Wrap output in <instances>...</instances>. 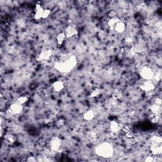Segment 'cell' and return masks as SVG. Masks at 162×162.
<instances>
[{
	"mask_svg": "<svg viewBox=\"0 0 162 162\" xmlns=\"http://www.w3.org/2000/svg\"><path fill=\"white\" fill-rule=\"evenodd\" d=\"M151 144H161L162 142V139L161 137L155 136H153L151 138Z\"/></svg>",
	"mask_w": 162,
	"mask_h": 162,
	"instance_id": "cell-19",
	"label": "cell"
},
{
	"mask_svg": "<svg viewBox=\"0 0 162 162\" xmlns=\"http://www.w3.org/2000/svg\"><path fill=\"white\" fill-rule=\"evenodd\" d=\"M61 146V140L58 137H53L49 142V149L52 152H58Z\"/></svg>",
	"mask_w": 162,
	"mask_h": 162,
	"instance_id": "cell-4",
	"label": "cell"
},
{
	"mask_svg": "<svg viewBox=\"0 0 162 162\" xmlns=\"http://www.w3.org/2000/svg\"><path fill=\"white\" fill-rule=\"evenodd\" d=\"M51 10L49 9H44L43 15V19H46L49 16L50 14H51Z\"/></svg>",
	"mask_w": 162,
	"mask_h": 162,
	"instance_id": "cell-24",
	"label": "cell"
},
{
	"mask_svg": "<svg viewBox=\"0 0 162 162\" xmlns=\"http://www.w3.org/2000/svg\"><path fill=\"white\" fill-rule=\"evenodd\" d=\"M139 87L142 91L146 92V93H149V92L154 91L155 85L151 80H146L144 82H142Z\"/></svg>",
	"mask_w": 162,
	"mask_h": 162,
	"instance_id": "cell-7",
	"label": "cell"
},
{
	"mask_svg": "<svg viewBox=\"0 0 162 162\" xmlns=\"http://www.w3.org/2000/svg\"><path fill=\"white\" fill-rule=\"evenodd\" d=\"M117 15V13L114 10H111L110 11V12L108 13V16H110V18H116Z\"/></svg>",
	"mask_w": 162,
	"mask_h": 162,
	"instance_id": "cell-25",
	"label": "cell"
},
{
	"mask_svg": "<svg viewBox=\"0 0 162 162\" xmlns=\"http://www.w3.org/2000/svg\"><path fill=\"white\" fill-rule=\"evenodd\" d=\"M125 25L124 22H122L121 20H120L118 23H117L115 29H114V30H115V32L119 33V34H122V33L125 31Z\"/></svg>",
	"mask_w": 162,
	"mask_h": 162,
	"instance_id": "cell-14",
	"label": "cell"
},
{
	"mask_svg": "<svg viewBox=\"0 0 162 162\" xmlns=\"http://www.w3.org/2000/svg\"><path fill=\"white\" fill-rule=\"evenodd\" d=\"M100 93H101V90L98 88H96L91 92L90 94H89V97H91V98H95V97H98L100 95Z\"/></svg>",
	"mask_w": 162,
	"mask_h": 162,
	"instance_id": "cell-21",
	"label": "cell"
},
{
	"mask_svg": "<svg viewBox=\"0 0 162 162\" xmlns=\"http://www.w3.org/2000/svg\"><path fill=\"white\" fill-rule=\"evenodd\" d=\"M65 88V84H64L63 82L60 80L56 81L53 82L51 85V89L55 93H60Z\"/></svg>",
	"mask_w": 162,
	"mask_h": 162,
	"instance_id": "cell-10",
	"label": "cell"
},
{
	"mask_svg": "<svg viewBox=\"0 0 162 162\" xmlns=\"http://www.w3.org/2000/svg\"><path fill=\"white\" fill-rule=\"evenodd\" d=\"M5 141L8 144H13L15 142L16 138L12 134H7L5 136Z\"/></svg>",
	"mask_w": 162,
	"mask_h": 162,
	"instance_id": "cell-16",
	"label": "cell"
},
{
	"mask_svg": "<svg viewBox=\"0 0 162 162\" xmlns=\"http://www.w3.org/2000/svg\"><path fill=\"white\" fill-rule=\"evenodd\" d=\"M109 129L113 134L118 133L120 130V125L119 123L116 121H111L109 125Z\"/></svg>",
	"mask_w": 162,
	"mask_h": 162,
	"instance_id": "cell-11",
	"label": "cell"
},
{
	"mask_svg": "<svg viewBox=\"0 0 162 162\" xmlns=\"http://www.w3.org/2000/svg\"><path fill=\"white\" fill-rule=\"evenodd\" d=\"M94 117H95L94 111L92 110H89L84 113L83 119L86 121H90L94 118Z\"/></svg>",
	"mask_w": 162,
	"mask_h": 162,
	"instance_id": "cell-13",
	"label": "cell"
},
{
	"mask_svg": "<svg viewBox=\"0 0 162 162\" xmlns=\"http://www.w3.org/2000/svg\"><path fill=\"white\" fill-rule=\"evenodd\" d=\"M66 36L64 32H60L58 34L57 36V44H58L59 46L62 45L63 44L64 41H65L66 40Z\"/></svg>",
	"mask_w": 162,
	"mask_h": 162,
	"instance_id": "cell-18",
	"label": "cell"
},
{
	"mask_svg": "<svg viewBox=\"0 0 162 162\" xmlns=\"http://www.w3.org/2000/svg\"><path fill=\"white\" fill-rule=\"evenodd\" d=\"M52 54L53 52L51 49L43 50L38 55L37 60L40 61H42V62H45V61H48L50 59Z\"/></svg>",
	"mask_w": 162,
	"mask_h": 162,
	"instance_id": "cell-6",
	"label": "cell"
},
{
	"mask_svg": "<svg viewBox=\"0 0 162 162\" xmlns=\"http://www.w3.org/2000/svg\"><path fill=\"white\" fill-rule=\"evenodd\" d=\"M155 104L161 106V98H159V97H158L157 99H156Z\"/></svg>",
	"mask_w": 162,
	"mask_h": 162,
	"instance_id": "cell-28",
	"label": "cell"
},
{
	"mask_svg": "<svg viewBox=\"0 0 162 162\" xmlns=\"http://www.w3.org/2000/svg\"><path fill=\"white\" fill-rule=\"evenodd\" d=\"M151 152L153 155H159L162 153V147L160 144H151L150 147Z\"/></svg>",
	"mask_w": 162,
	"mask_h": 162,
	"instance_id": "cell-12",
	"label": "cell"
},
{
	"mask_svg": "<svg viewBox=\"0 0 162 162\" xmlns=\"http://www.w3.org/2000/svg\"><path fill=\"white\" fill-rule=\"evenodd\" d=\"M29 100V97L26 96H21L20 97H18L17 99L15 100V102L18 103V104L20 105H24L25 103H27Z\"/></svg>",
	"mask_w": 162,
	"mask_h": 162,
	"instance_id": "cell-20",
	"label": "cell"
},
{
	"mask_svg": "<svg viewBox=\"0 0 162 162\" xmlns=\"http://www.w3.org/2000/svg\"><path fill=\"white\" fill-rule=\"evenodd\" d=\"M149 120L153 124H156L159 121V116L158 115H155V114L151 113L149 115Z\"/></svg>",
	"mask_w": 162,
	"mask_h": 162,
	"instance_id": "cell-22",
	"label": "cell"
},
{
	"mask_svg": "<svg viewBox=\"0 0 162 162\" xmlns=\"http://www.w3.org/2000/svg\"><path fill=\"white\" fill-rule=\"evenodd\" d=\"M63 32L65 33L67 39L71 38L74 37V36L77 35L78 34L77 30L75 29L74 27L72 26H68L65 29V31Z\"/></svg>",
	"mask_w": 162,
	"mask_h": 162,
	"instance_id": "cell-9",
	"label": "cell"
},
{
	"mask_svg": "<svg viewBox=\"0 0 162 162\" xmlns=\"http://www.w3.org/2000/svg\"><path fill=\"white\" fill-rule=\"evenodd\" d=\"M120 20H121L117 17L110 18L108 22V26L109 28H110L111 30H114V29H115V27L116 26V25Z\"/></svg>",
	"mask_w": 162,
	"mask_h": 162,
	"instance_id": "cell-17",
	"label": "cell"
},
{
	"mask_svg": "<svg viewBox=\"0 0 162 162\" xmlns=\"http://www.w3.org/2000/svg\"><path fill=\"white\" fill-rule=\"evenodd\" d=\"M146 162H153V161H155V157H153V156H148V157L146 158L144 160Z\"/></svg>",
	"mask_w": 162,
	"mask_h": 162,
	"instance_id": "cell-26",
	"label": "cell"
},
{
	"mask_svg": "<svg viewBox=\"0 0 162 162\" xmlns=\"http://www.w3.org/2000/svg\"><path fill=\"white\" fill-rule=\"evenodd\" d=\"M95 153L100 157L109 158L114 154V148L113 145L107 142H101L97 145L94 149Z\"/></svg>",
	"mask_w": 162,
	"mask_h": 162,
	"instance_id": "cell-2",
	"label": "cell"
},
{
	"mask_svg": "<svg viewBox=\"0 0 162 162\" xmlns=\"http://www.w3.org/2000/svg\"><path fill=\"white\" fill-rule=\"evenodd\" d=\"M139 74L140 76L146 80H151L155 77V73L149 67L144 66L139 70Z\"/></svg>",
	"mask_w": 162,
	"mask_h": 162,
	"instance_id": "cell-3",
	"label": "cell"
},
{
	"mask_svg": "<svg viewBox=\"0 0 162 162\" xmlns=\"http://www.w3.org/2000/svg\"><path fill=\"white\" fill-rule=\"evenodd\" d=\"M77 64L76 57L74 55L70 56L63 61H58L54 63V68L60 73H68L71 72Z\"/></svg>",
	"mask_w": 162,
	"mask_h": 162,
	"instance_id": "cell-1",
	"label": "cell"
},
{
	"mask_svg": "<svg viewBox=\"0 0 162 162\" xmlns=\"http://www.w3.org/2000/svg\"><path fill=\"white\" fill-rule=\"evenodd\" d=\"M137 8H138V10L139 11H141V12H144V11L146 10L147 6H146V3H141L139 4L138 5Z\"/></svg>",
	"mask_w": 162,
	"mask_h": 162,
	"instance_id": "cell-23",
	"label": "cell"
},
{
	"mask_svg": "<svg viewBox=\"0 0 162 162\" xmlns=\"http://www.w3.org/2000/svg\"><path fill=\"white\" fill-rule=\"evenodd\" d=\"M149 110L151 113L159 115V114H160L161 112V106L156 105L154 103V104L151 106Z\"/></svg>",
	"mask_w": 162,
	"mask_h": 162,
	"instance_id": "cell-15",
	"label": "cell"
},
{
	"mask_svg": "<svg viewBox=\"0 0 162 162\" xmlns=\"http://www.w3.org/2000/svg\"><path fill=\"white\" fill-rule=\"evenodd\" d=\"M27 161H29V162H35L37 161L35 157H32V156H30V157H28L27 159L26 160Z\"/></svg>",
	"mask_w": 162,
	"mask_h": 162,
	"instance_id": "cell-27",
	"label": "cell"
},
{
	"mask_svg": "<svg viewBox=\"0 0 162 162\" xmlns=\"http://www.w3.org/2000/svg\"><path fill=\"white\" fill-rule=\"evenodd\" d=\"M44 9L41 7L40 4H36L34 9V18L36 20H39L40 19L43 18V12Z\"/></svg>",
	"mask_w": 162,
	"mask_h": 162,
	"instance_id": "cell-8",
	"label": "cell"
},
{
	"mask_svg": "<svg viewBox=\"0 0 162 162\" xmlns=\"http://www.w3.org/2000/svg\"><path fill=\"white\" fill-rule=\"evenodd\" d=\"M23 109V105L15 102L10 105L9 109L7 110V113L9 115H18L22 112Z\"/></svg>",
	"mask_w": 162,
	"mask_h": 162,
	"instance_id": "cell-5",
	"label": "cell"
}]
</instances>
